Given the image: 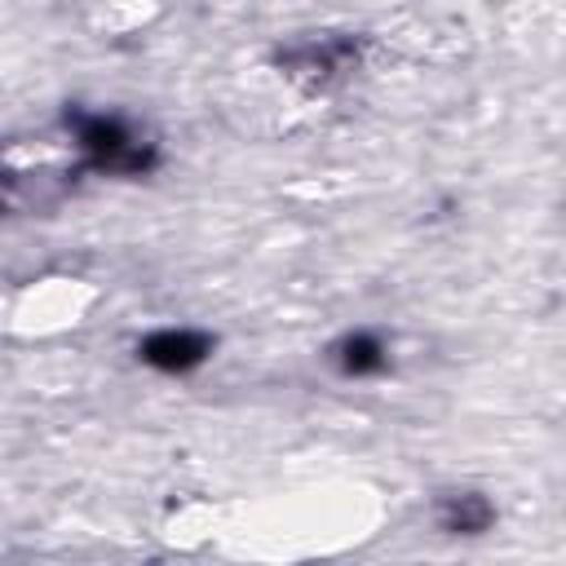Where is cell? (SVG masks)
<instances>
[{
	"instance_id": "6da1fadb",
	"label": "cell",
	"mask_w": 566,
	"mask_h": 566,
	"mask_svg": "<svg viewBox=\"0 0 566 566\" xmlns=\"http://www.w3.org/2000/svg\"><path fill=\"white\" fill-rule=\"evenodd\" d=\"M75 142L88 155V164H97L106 172H142L155 159L150 142H142L115 115H84V119H75Z\"/></svg>"
},
{
	"instance_id": "7a4b0ae2",
	"label": "cell",
	"mask_w": 566,
	"mask_h": 566,
	"mask_svg": "<svg viewBox=\"0 0 566 566\" xmlns=\"http://www.w3.org/2000/svg\"><path fill=\"white\" fill-rule=\"evenodd\" d=\"M137 354L155 371H195L212 354V336L190 332V327H164V332H150L137 345Z\"/></svg>"
},
{
	"instance_id": "3957f363",
	"label": "cell",
	"mask_w": 566,
	"mask_h": 566,
	"mask_svg": "<svg viewBox=\"0 0 566 566\" xmlns=\"http://www.w3.org/2000/svg\"><path fill=\"white\" fill-rule=\"evenodd\" d=\"M332 363H336L340 376H376V371H385L389 358H385V345L371 332H349L332 345Z\"/></svg>"
},
{
	"instance_id": "277c9868",
	"label": "cell",
	"mask_w": 566,
	"mask_h": 566,
	"mask_svg": "<svg viewBox=\"0 0 566 566\" xmlns=\"http://www.w3.org/2000/svg\"><path fill=\"white\" fill-rule=\"evenodd\" d=\"M438 526L451 531V535H478L491 526V504L473 491H455V495H442L438 500Z\"/></svg>"
},
{
	"instance_id": "5b68a950",
	"label": "cell",
	"mask_w": 566,
	"mask_h": 566,
	"mask_svg": "<svg viewBox=\"0 0 566 566\" xmlns=\"http://www.w3.org/2000/svg\"><path fill=\"white\" fill-rule=\"evenodd\" d=\"M349 62H354L349 40H323V44H305V49L292 57V66H296V71H305L310 80L340 75V71H349Z\"/></svg>"
}]
</instances>
